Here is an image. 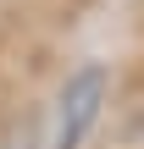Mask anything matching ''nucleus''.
Instances as JSON below:
<instances>
[{
  "mask_svg": "<svg viewBox=\"0 0 144 149\" xmlns=\"http://www.w3.org/2000/svg\"><path fill=\"white\" fill-rule=\"evenodd\" d=\"M105 94H111V72L100 61H83L61 94H55V116H50V149H83V138L94 133L100 111H105Z\"/></svg>",
  "mask_w": 144,
  "mask_h": 149,
  "instance_id": "1",
  "label": "nucleus"
}]
</instances>
